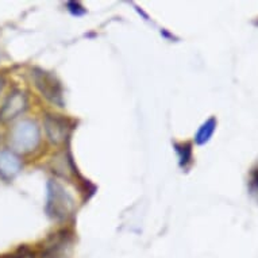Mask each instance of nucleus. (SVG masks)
Wrapping results in <instances>:
<instances>
[{"instance_id": "f257e3e1", "label": "nucleus", "mask_w": 258, "mask_h": 258, "mask_svg": "<svg viewBox=\"0 0 258 258\" xmlns=\"http://www.w3.org/2000/svg\"><path fill=\"white\" fill-rule=\"evenodd\" d=\"M75 200L58 181L47 182L46 212L55 220H65L72 215Z\"/></svg>"}, {"instance_id": "f03ea898", "label": "nucleus", "mask_w": 258, "mask_h": 258, "mask_svg": "<svg viewBox=\"0 0 258 258\" xmlns=\"http://www.w3.org/2000/svg\"><path fill=\"white\" fill-rule=\"evenodd\" d=\"M39 141L41 133L38 124L29 119L17 123L10 136V144L18 153L33 152L39 145Z\"/></svg>"}, {"instance_id": "7ed1b4c3", "label": "nucleus", "mask_w": 258, "mask_h": 258, "mask_svg": "<svg viewBox=\"0 0 258 258\" xmlns=\"http://www.w3.org/2000/svg\"><path fill=\"white\" fill-rule=\"evenodd\" d=\"M30 77H31V81L34 83L35 88L42 93L43 98L47 99L54 106L63 107L62 88H61L59 81L51 73L39 68H34L31 69Z\"/></svg>"}, {"instance_id": "20e7f679", "label": "nucleus", "mask_w": 258, "mask_h": 258, "mask_svg": "<svg viewBox=\"0 0 258 258\" xmlns=\"http://www.w3.org/2000/svg\"><path fill=\"white\" fill-rule=\"evenodd\" d=\"M72 233L62 230L55 233L43 247L41 258H68L72 249Z\"/></svg>"}, {"instance_id": "39448f33", "label": "nucleus", "mask_w": 258, "mask_h": 258, "mask_svg": "<svg viewBox=\"0 0 258 258\" xmlns=\"http://www.w3.org/2000/svg\"><path fill=\"white\" fill-rule=\"evenodd\" d=\"M71 128H72L71 120L62 118L61 115H47L45 119V130H46L47 138L55 145L65 142Z\"/></svg>"}, {"instance_id": "423d86ee", "label": "nucleus", "mask_w": 258, "mask_h": 258, "mask_svg": "<svg viewBox=\"0 0 258 258\" xmlns=\"http://www.w3.org/2000/svg\"><path fill=\"white\" fill-rule=\"evenodd\" d=\"M27 107V99L26 95L22 91H14L9 95V98L6 99L3 106L0 108V120L9 122L11 119L17 118L18 115H21Z\"/></svg>"}, {"instance_id": "0eeeda50", "label": "nucleus", "mask_w": 258, "mask_h": 258, "mask_svg": "<svg viewBox=\"0 0 258 258\" xmlns=\"http://www.w3.org/2000/svg\"><path fill=\"white\" fill-rule=\"evenodd\" d=\"M22 162L15 153L10 150L0 152V176L3 178H14L19 173Z\"/></svg>"}, {"instance_id": "6e6552de", "label": "nucleus", "mask_w": 258, "mask_h": 258, "mask_svg": "<svg viewBox=\"0 0 258 258\" xmlns=\"http://www.w3.org/2000/svg\"><path fill=\"white\" fill-rule=\"evenodd\" d=\"M216 119L214 116H211L210 119H207L206 122L200 126V128L198 130L196 133V137H195V141L198 145H204L207 144L208 141L211 140V137L214 136V132H215L216 128Z\"/></svg>"}, {"instance_id": "1a4fd4ad", "label": "nucleus", "mask_w": 258, "mask_h": 258, "mask_svg": "<svg viewBox=\"0 0 258 258\" xmlns=\"http://www.w3.org/2000/svg\"><path fill=\"white\" fill-rule=\"evenodd\" d=\"M176 152L178 154V160H180V165L181 168H186L192 161V148L189 144H176L174 145Z\"/></svg>"}, {"instance_id": "9d476101", "label": "nucleus", "mask_w": 258, "mask_h": 258, "mask_svg": "<svg viewBox=\"0 0 258 258\" xmlns=\"http://www.w3.org/2000/svg\"><path fill=\"white\" fill-rule=\"evenodd\" d=\"M3 258H34V251H31L29 247L23 246V247H19L9 255H5Z\"/></svg>"}, {"instance_id": "9b49d317", "label": "nucleus", "mask_w": 258, "mask_h": 258, "mask_svg": "<svg viewBox=\"0 0 258 258\" xmlns=\"http://www.w3.org/2000/svg\"><path fill=\"white\" fill-rule=\"evenodd\" d=\"M250 194H258V168L253 169L249 178Z\"/></svg>"}, {"instance_id": "f8f14e48", "label": "nucleus", "mask_w": 258, "mask_h": 258, "mask_svg": "<svg viewBox=\"0 0 258 258\" xmlns=\"http://www.w3.org/2000/svg\"><path fill=\"white\" fill-rule=\"evenodd\" d=\"M3 87H5V79H3V77H0V92L3 91Z\"/></svg>"}]
</instances>
